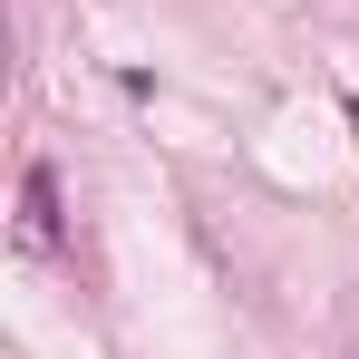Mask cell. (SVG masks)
I'll return each mask as SVG.
<instances>
[{"mask_svg": "<svg viewBox=\"0 0 359 359\" xmlns=\"http://www.w3.org/2000/svg\"><path fill=\"white\" fill-rule=\"evenodd\" d=\"M20 233H29V252H59L68 224H59V165H29L20 175Z\"/></svg>", "mask_w": 359, "mask_h": 359, "instance_id": "cell-1", "label": "cell"}, {"mask_svg": "<svg viewBox=\"0 0 359 359\" xmlns=\"http://www.w3.org/2000/svg\"><path fill=\"white\" fill-rule=\"evenodd\" d=\"M340 117H350V136H359V88H350V97H340Z\"/></svg>", "mask_w": 359, "mask_h": 359, "instance_id": "cell-2", "label": "cell"}]
</instances>
